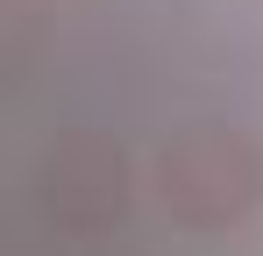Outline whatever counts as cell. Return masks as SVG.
<instances>
[{
  "mask_svg": "<svg viewBox=\"0 0 263 256\" xmlns=\"http://www.w3.org/2000/svg\"><path fill=\"white\" fill-rule=\"evenodd\" d=\"M36 207L64 235H107L128 213V150L107 128H64L36 157Z\"/></svg>",
  "mask_w": 263,
  "mask_h": 256,
  "instance_id": "2",
  "label": "cell"
},
{
  "mask_svg": "<svg viewBox=\"0 0 263 256\" xmlns=\"http://www.w3.org/2000/svg\"><path fill=\"white\" fill-rule=\"evenodd\" d=\"M149 185L178 228L228 235L263 207V142L242 121H185L164 135Z\"/></svg>",
  "mask_w": 263,
  "mask_h": 256,
  "instance_id": "1",
  "label": "cell"
}]
</instances>
